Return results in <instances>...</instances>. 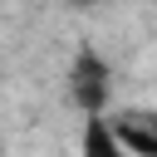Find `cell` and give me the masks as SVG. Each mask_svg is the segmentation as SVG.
<instances>
[{
  "mask_svg": "<svg viewBox=\"0 0 157 157\" xmlns=\"http://www.w3.org/2000/svg\"><path fill=\"white\" fill-rule=\"evenodd\" d=\"M69 98L78 103L83 118H108V98H113V69L108 59L83 39L74 49V64H69Z\"/></svg>",
  "mask_w": 157,
  "mask_h": 157,
  "instance_id": "obj_1",
  "label": "cell"
},
{
  "mask_svg": "<svg viewBox=\"0 0 157 157\" xmlns=\"http://www.w3.org/2000/svg\"><path fill=\"white\" fill-rule=\"evenodd\" d=\"M108 132L128 157H157V118L147 108H123L118 118H108Z\"/></svg>",
  "mask_w": 157,
  "mask_h": 157,
  "instance_id": "obj_2",
  "label": "cell"
},
{
  "mask_svg": "<svg viewBox=\"0 0 157 157\" xmlns=\"http://www.w3.org/2000/svg\"><path fill=\"white\" fill-rule=\"evenodd\" d=\"M78 157H128L113 132H108V118H83V137H78Z\"/></svg>",
  "mask_w": 157,
  "mask_h": 157,
  "instance_id": "obj_3",
  "label": "cell"
}]
</instances>
